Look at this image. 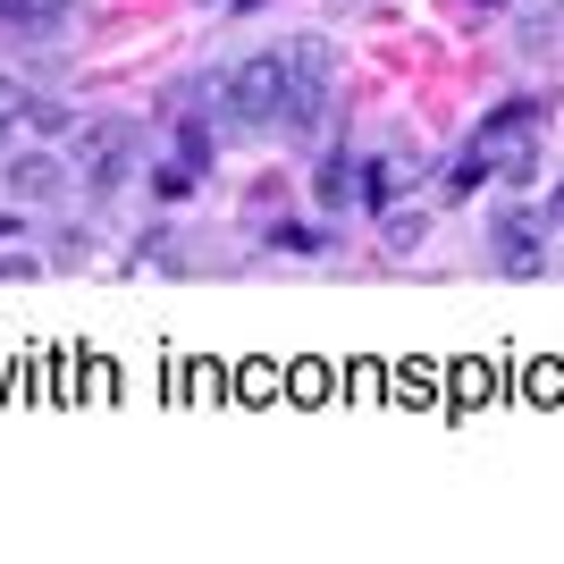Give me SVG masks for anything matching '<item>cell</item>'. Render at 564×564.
Segmentation results:
<instances>
[{
    "instance_id": "6",
    "label": "cell",
    "mask_w": 564,
    "mask_h": 564,
    "mask_svg": "<svg viewBox=\"0 0 564 564\" xmlns=\"http://www.w3.org/2000/svg\"><path fill=\"white\" fill-rule=\"evenodd\" d=\"M76 0H0V25H25V34H51Z\"/></svg>"
},
{
    "instance_id": "8",
    "label": "cell",
    "mask_w": 564,
    "mask_h": 564,
    "mask_svg": "<svg viewBox=\"0 0 564 564\" xmlns=\"http://www.w3.org/2000/svg\"><path fill=\"white\" fill-rule=\"evenodd\" d=\"M422 236H430V219H413V212H397V219H388V245H397V253H413Z\"/></svg>"
},
{
    "instance_id": "7",
    "label": "cell",
    "mask_w": 564,
    "mask_h": 564,
    "mask_svg": "<svg viewBox=\"0 0 564 564\" xmlns=\"http://www.w3.org/2000/svg\"><path fill=\"white\" fill-rule=\"evenodd\" d=\"M25 110H34V94H25L18 76H0V152L18 143V127H25Z\"/></svg>"
},
{
    "instance_id": "1",
    "label": "cell",
    "mask_w": 564,
    "mask_h": 564,
    "mask_svg": "<svg viewBox=\"0 0 564 564\" xmlns=\"http://www.w3.org/2000/svg\"><path fill=\"white\" fill-rule=\"evenodd\" d=\"M219 110H228L236 127H279V110H286V51L236 59V68L219 76Z\"/></svg>"
},
{
    "instance_id": "9",
    "label": "cell",
    "mask_w": 564,
    "mask_h": 564,
    "mask_svg": "<svg viewBox=\"0 0 564 564\" xmlns=\"http://www.w3.org/2000/svg\"><path fill=\"white\" fill-rule=\"evenodd\" d=\"M270 245H286V253H321L329 236H321V228H270Z\"/></svg>"
},
{
    "instance_id": "4",
    "label": "cell",
    "mask_w": 564,
    "mask_h": 564,
    "mask_svg": "<svg viewBox=\"0 0 564 564\" xmlns=\"http://www.w3.org/2000/svg\"><path fill=\"white\" fill-rule=\"evenodd\" d=\"M0 186H9V203H59V194L76 186V169L68 152H0Z\"/></svg>"
},
{
    "instance_id": "2",
    "label": "cell",
    "mask_w": 564,
    "mask_h": 564,
    "mask_svg": "<svg viewBox=\"0 0 564 564\" xmlns=\"http://www.w3.org/2000/svg\"><path fill=\"white\" fill-rule=\"evenodd\" d=\"M68 169L94 194L127 186V169H135V127H127V118H85V127H68Z\"/></svg>"
},
{
    "instance_id": "3",
    "label": "cell",
    "mask_w": 564,
    "mask_h": 564,
    "mask_svg": "<svg viewBox=\"0 0 564 564\" xmlns=\"http://www.w3.org/2000/svg\"><path fill=\"white\" fill-rule=\"evenodd\" d=\"M480 169H497V177H531V169H540V118H531V110L489 118L480 143H471V169H464V177H480Z\"/></svg>"
},
{
    "instance_id": "10",
    "label": "cell",
    "mask_w": 564,
    "mask_h": 564,
    "mask_svg": "<svg viewBox=\"0 0 564 564\" xmlns=\"http://www.w3.org/2000/svg\"><path fill=\"white\" fill-rule=\"evenodd\" d=\"M321 194H329V203H346V194H354V177H346V161H329V169H321Z\"/></svg>"
},
{
    "instance_id": "5",
    "label": "cell",
    "mask_w": 564,
    "mask_h": 564,
    "mask_svg": "<svg viewBox=\"0 0 564 564\" xmlns=\"http://www.w3.org/2000/svg\"><path fill=\"white\" fill-rule=\"evenodd\" d=\"M497 261L506 270H540V219H497Z\"/></svg>"
},
{
    "instance_id": "11",
    "label": "cell",
    "mask_w": 564,
    "mask_h": 564,
    "mask_svg": "<svg viewBox=\"0 0 564 564\" xmlns=\"http://www.w3.org/2000/svg\"><path fill=\"white\" fill-rule=\"evenodd\" d=\"M547 219H564V186H556V203H547Z\"/></svg>"
}]
</instances>
